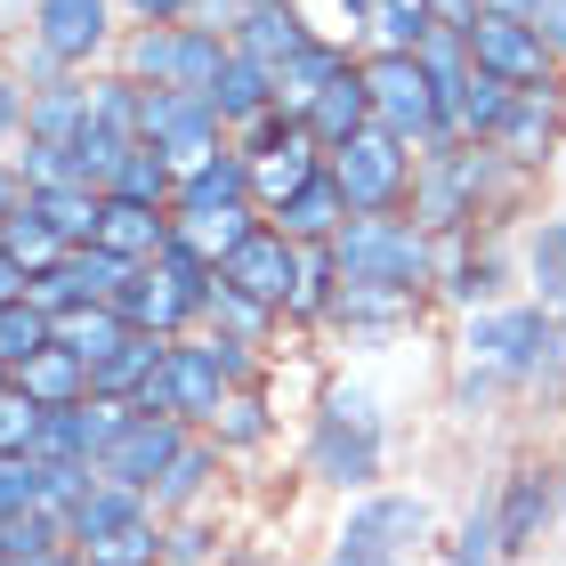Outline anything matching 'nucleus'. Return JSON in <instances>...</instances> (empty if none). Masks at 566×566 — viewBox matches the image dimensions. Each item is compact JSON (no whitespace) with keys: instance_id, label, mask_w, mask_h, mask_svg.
<instances>
[{"instance_id":"9b49d317","label":"nucleus","mask_w":566,"mask_h":566,"mask_svg":"<svg viewBox=\"0 0 566 566\" xmlns=\"http://www.w3.org/2000/svg\"><path fill=\"white\" fill-rule=\"evenodd\" d=\"M356 73H365L373 122H380L389 138H405L413 154H429V146H446V138H453V130H446V114H437V90H429L421 57H397V49H365V57H356Z\"/></svg>"},{"instance_id":"e433bc0d","label":"nucleus","mask_w":566,"mask_h":566,"mask_svg":"<svg viewBox=\"0 0 566 566\" xmlns=\"http://www.w3.org/2000/svg\"><path fill=\"white\" fill-rule=\"evenodd\" d=\"M348 57H356V49H340V41H307L292 65H275V106H283V114H307V97H316Z\"/></svg>"},{"instance_id":"a19ab883","label":"nucleus","mask_w":566,"mask_h":566,"mask_svg":"<svg viewBox=\"0 0 566 566\" xmlns=\"http://www.w3.org/2000/svg\"><path fill=\"white\" fill-rule=\"evenodd\" d=\"M106 195H130V202H154V211H170V195H178V170H170L154 146H138L130 163H122V170L106 178Z\"/></svg>"},{"instance_id":"09e8293b","label":"nucleus","mask_w":566,"mask_h":566,"mask_svg":"<svg viewBox=\"0 0 566 566\" xmlns=\"http://www.w3.org/2000/svg\"><path fill=\"white\" fill-rule=\"evenodd\" d=\"M24 202H33V187H24V170H17V154H0V227H9Z\"/></svg>"},{"instance_id":"ea45409f","label":"nucleus","mask_w":566,"mask_h":566,"mask_svg":"<svg viewBox=\"0 0 566 566\" xmlns=\"http://www.w3.org/2000/svg\"><path fill=\"white\" fill-rule=\"evenodd\" d=\"M41 551H65V510H9V518H0V558L24 566Z\"/></svg>"},{"instance_id":"f03ea898","label":"nucleus","mask_w":566,"mask_h":566,"mask_svg":"<svg viewBox=\"0 0 566 566\" xmlns=\"http://www.w3.org/2000/svg\"><path fill=\"white\" fill-rule=\"evenodd\" d=\"M551 340H558V316L526 292L461 316V332H453V405L461 413H470V405L485 413L494 397H526L551 365Z\"/></svg>"},{"instance_id":"f704fd0d","label":"nucleus","mask_w":566,"mask_h":566,"mask_svg":"<svg viewBox=\"0 0 566 566\" xmlns=\"http://www.w3.org/2000/svg\"><path fill=\"white\" fill-rule=\"evenodd\" d=\"M122 340H130V324H122L114 300H90V307H65L57 316V348H73L82 365H106Z\"/></svg>"},{"instance_id":"13d9d810","label":"nucleus","mask_w":566,"mask_h":566,"mask_svg":"<svg viewBox=\"0 0 566 566\" xmlns=\"http://www.w3.org/2000/svg\"><path fill=\"white\" fill-rule=\"evenodd\" d=\"M558 485H566V461H558Z\"/></svg>"},{"instance_id":"0eeeda50","label":"nucleus","mask_w":566,"mask_h":566,"mask_svg":"<svg viewBox=\"0 0 566 566\" xmlns=\"http://www.w3.org/2000/svg\"><path fill=\"white\" fill-rule=\"evenodd\" d=\"M65 543L90 566H154L163 558V518H154V502L138 494V485L90 478L82 502L65 510Z\"/></svg>"},{"instance_id":"dca6fc26","label":"nucleus","mask_w":566,"mask_h":566,"mask_svg":"<svg viewBox=\"0 0 566 566\" xmlns=\"http://www.w3.org/2000/svg\"><path fill=\"white\" fill-rule=\"evenodd\" d=\"M138 146H154L187 178L195 163H211L227 146V122H219L211 97H195V90H138Z\"/></svg>"},{"instance_id":"5fc2aeb1","label":"nucleus","mask_w":566,"mask_h":566,"mask_svg":"<svg viewBox=\"0 0 566 566\" xmlns=\"http://www.w3.org/2000/svg\"><path fill=\"white\" fill-rule=\"evenodd\" d=\"M243 9H283V0H243Z\"/></svg>"},{"instance_id":"3c124183","label":"nucleus","mask_w":566,"mask_h":566,"mask_svg":"<svg viewBox=\"0 0 566 566\" xmlns=\"http://www.w3.org/2000/svg\"><path fill=\"white\" fill-rule=\"evenodd\" d=\"M24 566H90V558H82V551L65 543V551H41V558H24Z\"/></svg>"},{"instance_id":"b1692460","label":"nucleus","mask_w":566,"mask_h":566,"mask_svg":"<svg viewBox=\"0 0 566 566\" xmlns=\"http://www.w3.org/2000/svg\"><path fill=\"white\" fill-rule=\"evenodd\" d=\"M518 275H526V300H543L551 316L566 324V202L526 227V243H518Z\"/></svg>"},{"instance_id":"393cba45","label":"nucleus","mask_w":566,"mask_h":566,"mask_svg":"<svg viewBox=\"0 0 566 566\" xmlns=\"http://www.w3.org/2000/svg\"><path fill=\"white\" fill-rule=\"evenodd\" d=\"M300 122H307V138H316L324 154H332V146H348L356 130H365V122H373V97H365V73H356V57L332 73L316 97H307V114H300Z\"/></svg>"},{"instance_id":"412c9836","label":"nucleus","mask_w":566,"mask_h":566,"mask_svg":"<svg viewBox=\"0 0 566 566\" xmlns=\"http://www.w3.org/2000/svg\"><path fill=\"white\" fill-rule=\"evenodd\" d=\"M187 437H195L187 421L130 413V421H122V437H114L106 453H97V478H114V485H138V494H146V485H154V478H163L170 461H178V446H187Z\"/></svg>"},{"instance_id":"4be33fe9","label":"nucleus","mask_w":566,"mask_h":566,"mask_svg":"<svg viewBox=\"0 0 566 566\" xmlns=\"http://www.w3.org/2000/svg\"><path fill=\"white\" fill-rule=\"evenodd\" d=\"M211 446L227 453V470L235 461H260L275 437H283V397H275V380H251V389H227V405H219V421L202 429Z\"/></svg>"},{"instance_id":"58836bf2","label":"nucleus","mask_w":566,"mask_h":566,"mask_svg":"<svg viewBox=\"0 0 566 566\" xmlns=\"http://www.w3.org/2000/svg\"><path fill=\"white\" fill-rule=\"evenodd\" d=\"M0 260H9V268H24V283H33V275H49V268L65 260V243L49 235V219H33V211H17L9 227H0Z\"/></svg>"},{"instance_id":"423d86ee","label":"nucleus","mask_w":566,"mask_h":566,"mask_svg":"<svg viewBox=\"0 0 566 566\" xmlns=\"http://www.w3.org/2000/svg\"><path fill=\"white\" fill-rule=\"evenodd\" d=\"M211 283H219V260H202L195 243H163L154 260L122 283V324L130 332H154V340H178V332H195L202 324V300H211Z\"/></svg>"},{"instance_id":"f3484780","label":"nucleus","mask_w":566,"mask_h":566,"mask_svg":"<svg viewBox=\"0 0 566 566\" xmlns=\"http://www.w3.org/2000/svg\"><path fill=\"white\" fill-rule=\"evenodd\" d=\"M461 41H470V65L494 73V82H510V90H558V82H566V65L543 49V33H534L526 17L478 9L470 24H461Z\"/></svg>"},{"instance_id":"2f4dec72","label":"nucleus","mask_w":566,"mask_h":566,"mask_svg":"<svg viewBox=\"0 0 566 566\" xmlns=\"http://www.w3.org/2000/svg\"><path fill=\"white\" fill-rule=\"evenodd\" d=\"M268 227H283L292 243H332V235H340V227H348V202H340V187H332V170L307 178V187H300L292 202H283V211H275Z\"/></svg>"},{"instance_id":"6e6d98bb","label":"nucleus","mask_w":566,"mask_h":566,"mask_svg":"<svg viewBox=\"0 0 566 566\" xmlns=\"http://www.w3.org/2000/svg\"><path fill=\"white\" fill-rule=\"evenodd\" d=\"M551 170H558V178H566V146H558V163H551Z\"/></svg>"},{"instance_id":"473e14b6","label":"nucleus","mask_w":566,"mask_h":566,"mask_svg":"<svg viewBox=\"0 0 566 566\" xmlns=\"http://www.w3.org/2000/svg\"><path fill=\"white\" fill-rule=\"evenodd\" d=\"M170 340H154V332H130L106 365H90V397H114V405H138V389L154 380V365H163Z\"/></svg>"},{"instance_id":"f257e3e1","label":"nucleus","mask_w":566,"mask_h":566,"mask_svg":"<svg viewBox=\"0 0 566 566\" xmlns=\"http://www.w3.org/2000/svg\"><path fill=\"white\" fill-rule=\"evenodd\" d=\"M534 202V178L510 170L494 146L478 138H446L413 154V195H405V219H421L437 243H461V235H510Z\"/></svg>"},{"instance_id":"2eb2a0df","label":"nucleus","mask_w":566,"mask_h":566,"mask_svg":"<svg viewBox=\"0 0 566 566\" xmlns=\"http://www.w3.org/2000/svg\"><path fill=\"white\" fill-rule=\"evenodd\" d=\"M122 9L114 0H33L24 9V41L49 49L65 73H97V65H114V49H122Z\"/></svg>"},{"instance_id":"5701e85b","label":"nucleus","mask_w":566,"mask_h":566,"mask_svg":"<svg viewBox=\"0 0 566 566\" xmlns=\"http://www.w3.org/2000/svg\"><path fill=\"white\" fill-rule=\"evenodd\" d=\"M227 485V453L211 446V437H187V446H178V461L163 478L146 485V502H154V518H178V510H211V494Z\"/></svg>"},{"instance_id":"bf43d9fd","label":"nucleus","mask_w":566,"mask_h":566,"mask_svg":"<svg viewBox=\"0 0 566 566\" xmlns=\"http://www.w3.org/2000/svg\"><path fill=\"white\" fill-rule=\"evenodd\" d=\"M0 566H9V558H0Z\"/></svg>"},{"instance_id":"37998d69","label":"nucleus","mask_w":566,"mask_h":566,"mask_svg":"<svg viewBox=\"0 0 566 566\" xmlns=\"http://www.w3.org/2000/svg\"><path fill=\"white\" fill-rule=\"evenodd\" d=\"M446 566H502V558H494V502H485V494H478L470 518H461V534H453Z\"/></svg>"},{"instance_id":"f8f14e48","label":"nucleus","mask_w":566,"mask_h":566,"mask_svg":"<svg viewBox=\"0 0 566 566\" xmlns=\"http://www.w3.org/2000/svg\"><path fill=\"white\" fill-rule=\"evenodd\" d=\"M526 292V275H518V243L510 235H461V243H437V307L446 316H478V307H502V300H518Z\"/></svg>"},{"instance_id":"7c9ffc66","label":"nucleus","mask_w":566,"mask_h":566,"mask_svg":"<svg viewBox=\"0 0 566 566\" xmlns=\"http://www.w3.org/2000/svg\"><path fill=\"white\" fill-rule=\"evenodd\" d=\"M24 211L49 219V235H57L65 251H82V243H97V211H106V195L82 187V178H65V187H33Z\"/></svg>"},{"instance_id":"a211bd4d","label":"nucleus","mask_w":566,"mask_h":566,"mask_svg":"<svg viewBox=\"0 0 566 566\" xmlns=\"http://www.w3.org/2000/svg\"><path fill=\"white\" fill-rule=\"evenodd\" d=\"M429 324V300L413 292H373V283H340V300H332V316H324V340H340V348H397L405 332H421Z\"/></svg>"},{"instance_id":"cd10ccee","label":"nucleus","mask_w":566,"mask_h":566,"mask_svg":"<svg viewBox=\"0 0 566 566\" xmlns=\"http://www.w3.org/2000/svg\"><path fill=\"white\" fill-rule=\"evenodd\" d=\"M97 243H106L114 260L146 268L154 251L170 243V211H154V202H130V195H106V211H97Z\"/></svg>"},{"instance_id":"a18cd8bd","label":"nucleus","mask_w":566,"mask_h":566,"mask_svg":"<svg viewBox=\"0 0 566 566\" xmlns=\"http://www.w3.org/2000/svg\"><path fill=\"white\" fill-rule=\"evenodd\" d=\"M195 33H219V41H235V24H243V0H195L187 9Z\"/></svg>"},{"instance_id":"c756f323","label":"nucleus","mask_w":566,"mask_h":566,"mask_svg":"<svg viewBox=\"0 0 566 566\" xmlns=\"http://www.w3.org/2000/svg\"><path fill=\"white\" fill-rule=\"evenodd\" d=\"M429 33H437V9H429V0H365L356 57H365V49H397V57H413Z\"/></svg>"},{"instance_id":"39448f33","label":"nucleus","mask_w":566,"mask_h":566,"mask_svg":"<svg viewBox=\"0 0 566 566\" xmlns=\"http://www.w3.org/2000/svg\"><path fill=\"white\" fill-rule=\"evenodd\" d=\"M437 543V510L429 494H405V485H373V494L348 502V518L332 526V543L316 566H413Z\"/></svg>"},{"instance_id":"aec40b11","label":"nucleus","mask_w":566,"mask_h":566,"mask_svg":"<svg viewBox=\"0 0 566 566\" xmlns=\"http://www.w3.org/2000/svg\"><path fill=\"white\" fill-rule=\"evenodd\" d=\"M219 283L283 316V307H292V292H300V243L283 235V227H268V219H260V227H251V235L219 260Z\"/></svg>"},{"instance_id":"1a4fd4ad","label":"nucleus","mask_w":566,"mask_h":566,"mask_svg":"<svg viewBox=\"0 0 566 566\" xmlns=\"http://www.w3.org/2000/svg\"><path fill=\"white\" fill-rule=\"evenodd\" d=\"M219 65H227V41L195 33V24H130L122 49H114V73H130L138 90H195V97H211Z\"/></svg>"},{"instance_id":"72a5a7b5","label":"nucleus","mask_w":566,"mask_h":566,"mask_svg":"<svg viewBox=\"0 0 566 566\" xmlns=\"http://www.w3.org/2000/svg\"><path fill=\"white\" fill-rule=\"evenodd\" d=\"M17 389L41 405V413H57V405H82L90 397V365L73 348H41L33 365H17Z\"/></svg>"},{"instance_id":"6e6552de","label":"nucleus","mask_w":566,"mask_h":566,"mask_svg":"<svg viewBox=\"0 0 566 566\" xmlns=\"http://www.w3.org/2000/svg\"><path fill=\"white\" fill-rule=\"evenodd\" d=\"M138 154V82L130 73H114V65H97L82 73V122H73V138H65V163L82 187L106 195V178L122 170Z\"/></svg>"},{"instance_id":"7ed1b4c3","label":"nucleus","mask_w":566,"mask_h":566,"mask_svg":"<svg viewBox=\"0 0 566 566\" xmlns=\"http://www.w3.org/2000/svg\"><path fill=\"white\" fill-rule=\"evenodd\" d=\"M300 478L348 502L389 478V413L365 380H316L300 413Z\"/></svg>"},{"instance_id":"79ce46f5","label":"nucleus","mask_w":566,"mask_h":566,"mask_svg":"<svg viewBox=\"0 0 566 566\" xmlns=\"http://www.w3.org/2000/svg\"><path fill=\"white\" fill-rule=\"evenodd\" d=\"M33 446H41V405L24 397V389H17V373H9V389H0V453L24 461Z\"/></svg>"},{"instance_id":"bb28decb","label":"nucleus","mask_w":566,"mask_h":566,"mask_svg":"<svg viewBox=\"0 0 566 566\" xmlns=\"http://www.w3.org/2000/svg\"><path fill=\"white\" fill-rule=\"evenodd\" d=\"M307 41H324V33L300 17V0H283V9H243V24H235V41H227V49H243V57H260L275 73V65H292Z\"/></svg>"},{"instance_id":"4468645a","label":"nucleus","mask_w":566,"mask_h":566,"mask_svg":"<svg viewBox=\"0 0 566 566\" xmlns=\"http://www.w3.org/2000/svg\"><path fill=\"white\" fill-rule=\"evenodd\" d=\"M324 170H332V187H340L348 219H365V211H405V195H413V146L389 138L380 122H365L348 146H332Z\"/></svg>"},{"instance_id":"c85d7f7f","label":"nucleus","mask_w":566,"mask_h":566,"mask_svg":"<svg viewBox=\"0 0 566 566\" xmlns=\"http://www.w3.org/2000/svg\"><path fill=\"white\" fill-rule=\"evenodd\" d=\"M211 106H219V122H227V138H235L243 122L275 114V73H268L260 57H243V49H227V65H219V90H211Z\"/></svg>"},{"instance_id":"864d4df0","label":"nucleus","mask_w":566,"mask_h":566,"mask_svg":"<svg viewBox=\"0 0 566 566\" xmlns=\"http://www.w3.org/2000/svg\"><path fill=\"white\" fill-rule=\"evenodd\" d=\"M24 292V268H9V260H0V300H17Z\"/></svg>"},{"instance_id":"ddd939ff","label":"nucleus","mask_w":566,"mask_h":566,"mask_svg":"<svg viewBox=\"0 0 566 566\" xmlns=\"http://www.w3.org/2000/svg\"><path fill=\"white\" fill-rule=\"evenodd\" d=\"M485 502H494V558H526L543 534L566 518V485H558V461L543 453H518L510 470L485 485Z\"/></svg>"},{"instance_id":"c03bdc74","label":"nucleus","mask_w":566,"mask_h":566,"mask_svg":"<svg viewBox=\"0 0 566 566\" xmlns=\"http://www.w3.org/2000/svg\"><path fill=\"white\" fill-rule=\"evenodd\" d=\"M24 106H33L24 73H17V65H0V146H17V138H24Z\"/></svg>"},{"instance_id":"6ab92c4d","label":"nucleus","mask_w":566,"mask_h":566,"mask_svg":"<svg viewBox=\"0 0 566 566\" xmlns=\"http://www.w3.org/2000/svg\"><path fill=\"white\" fill-rule=\"evenodd\" d=\"M502 154L510 170H526V178H543L558 163V146H566V82L558 90H518L510 97V114L494 122V138H485Z\"/></svg>"},{"instance_id":"9d476101","label":"nucleus","mask_w":566,"mask_h":566,"mask_svg":"<svg viewBox=\"0 0 566 566\" xmlns=\"http://www.w3.org/2000/svg\"><path fill=\"white\" fill-rule=\"evenodd\" d=\"M227 365L219 348L202 340V332H178V340L163 348V365H154V380L138 389V413H163V421H187V429H211L219 405H227Z\"/></svg>"},{"instance_id":"603ef678","label":"nucleus","mask_w":566,"mask_h":566,"mask_svg":"<svg viewBox=\"0 0 566 566\" xmlns=\"http://www.w3.org/2000/svg\"><path fill=\"white\" fill-rule=\"evenodd\" d=\"M478 9H494V17H534V0H478Z\"/></svg>"},{"instance_id":"4c0bfd02","label":"nucleus","mask_w":566,"mask_h":566,"mask_svg":"<svg viewBox=\"0 0 566 566\" xmlns=\"http://www.w3.org/2000/svg\"><path fill=\"white\" fill-rule=\"evenodd\" d=\"M219 551H227L219 510H178V518H163V558L154 566H219Z\"/></svg>"},{"instance_id":"a878e982","label":"nucleus","mask_w":566,"mask_h":566,"mask_svg":"<svg viewBox=\"0 0 566 566\" xmlns=\"http://www.w3.org/2000/svg\"><path fill=\"white\" fill-rule=\"evenodd\" d=\"M195 332H219V340H235L251 356H268L275 365V340H283V316L260 300H243V292H227V283H211V300H202V324Z\"/></svg>"},{"instance_id":"c9c22d12","label":"nucleus","mask_w":566,"mask_h":566,"mask_svg":"<svg viewBox=\"0 0 566 566\" xmlns=\"http://www.w3.org/2000/svg\"><path fill=\"white\" fill-rule=\"evenodd\" d=\"M41 348H57V316L33 300V292H17V300H0V365H33Z\"/></svg>"},{"instance_id":"4d7b16f0","label":"nucleus","mask_w":566,"mask_h":566,"mask_svg":"<svg viewBox=\"0 0 566 566\" xmlns=\"http://www.w3.org/2000/svg\"><path fill=\"white\" fill-rule=\"evenodd\" d=\"M0 389H9V365H0Z\"/></svg>"},{"instance_id":"20e7f679","label":"nucleus","mask_w":566,"mask_h":566,"mask_svg":"<svg viewBox=\"0 0 566 566\" xmlns=\"http://www.w3.org/2000/svg\"><path fill=\"white\" fill-rule=\"evenodd\" d=\"M324 251H332V268H340V283L413 292V300L437 292V235H429L421 219H405V211H365V219H348ZM429 307H437V300H429Z\"/></svg>"},{"instance_id":"de8ad7c7","label":"nucleus","mask_w":566,"mask_h":566,"mask_svg":"<svg viewBox=\"0 0 566 566\" xmlns=\"http://www.w3.org/2000/svg\"><path fill=\"white\" fill-rule=\"evenodd\" d=\"M526 24L543 33V49H551V57L566 65V0H534V17H526Z\"/></svg>"},{"instance_id":"8fccbe9b","label":"nucleus","mask_w":566,"mask_h":566,"mask_svg":"<svg viewBox=\"0 0 566 566\" xmlns=\"http://www.w3.org/2000/svg\"><path fill=\"white\" fill-rule=\"evenodd\" d=\"M219 566H292V558H283L275 543H227V551H219Z\"/></svg>"},{"instance_id":"49530a36","label":"nucleus","mask_w":566,"mask_h":566,"mask_svg":"<svg viewBox=\"0 0 566 566\" xmlns=\"http://www.w3.org/2000/svg\"><path fill=\"white\" fill-rule=\"evenodd\" d=\"M114 9H122V24H187L195 0H114Z\"/></svg>"}]
</instances>
